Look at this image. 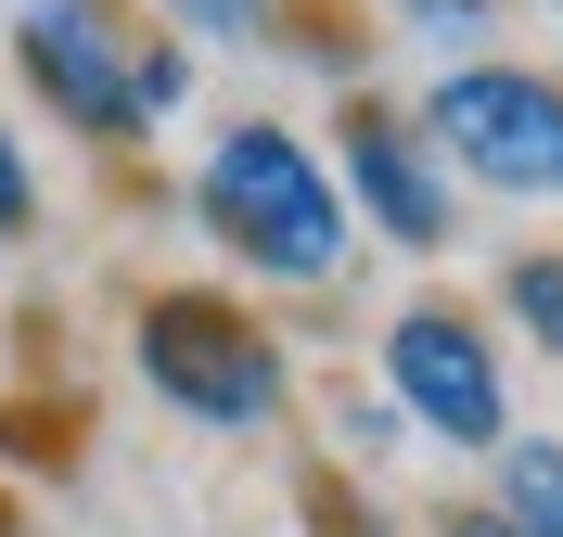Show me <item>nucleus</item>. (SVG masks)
Returning <instances> with one entry per match:
<instances>
[{"label": "nucleus", "mask_w": 563, "mask_h": 537, "mask_svg": "<svg viewBox=\"0 0 563 537\" xmlns=\"http://www.w3.org/2000/svg\"><path fill=\"white\" fill-rule=\"evenodd\" d=\"M192 217H206V244L231 256V269H256V282H282V294L346 282V256H358V217H346V192H333V154H320L308 128H282V115H231L206 142Z\"/></svg>", "instance_id": "obj_1"}, {"label": "nucleus", "mask_w": 563, "mask_h": 537, "mask_svg": "<svg viewBox=\"0 0 563 537\" xmlns=\"http://www.w3.org/2000/svg\"><path fill=\"white\" fill-rule=\"evenodd\" d=\"M13 77L77 142H154L192 103V52L141 0H13Z\"/></svg>", "instance_id": "obj_2"}, {"label": "nucleus", "mask_w": 563, "mask_h": 537, "mask_svg": "<svg viewBox=\"0 0 563 537\" xmlns=\"http://www.w3.org/2000/svg\"><path fill=\"white\" fill-rule=\"evenodd\" d=\"M129 358H141V384L167 396L179 423H206V435H269V423H282V396H295V358H282V333L256 321L244 294H206V282L141 294Z\"/></svg>", "instance_id": "obj_3"}, {"label": "nucleus", "mask_w": 563, "mask_h": 537, "mask_svg": "<svg viewBox=\"0 0 563 537\" xmlns=\"http://www.w3.org/2000/svg\"><path fill=\"white\" fill-rule=\"evenodd\" d=\"M410 115H422V142H435V167L474 179V192H499V205H551L563 192V77L551 65L474 52V65H449Z\"/></svg>", "instance_id": "obj_4"}, {"label": "nucleus", "mask_w": 563, "mask_h": 537, "mask_svg": "<svg viewBox=\"0 0 563 537\" xmlns=\"http://www.w3.org/2000/svg\"><path fill=\"white\" fill-rule=\"evenodd\" d=\"M385 410H397V435H435L461 461H499L512 448V358H499L487 307L410 294L385 321Z\"/></svg>", "instance_id": "obj_5"}, {"label": "nucleus", "mask_w": 563, "mask_h": 537, "mask_svg": "<svg viewBox=\"0 0 563 537\" xmlns=\"http://www.w3.org/2000/svg\"><path fill=\"white\" fill-rule=\"evenodd\" d=\"M333 192H346V217L372 244H397V256H449L461 244V179L435 167V142H422L410 103L346 90V115H333Z\"/></svg>", "instance_id": "obj_6"}, {"label": "nucleus", "mask_w": 563, "mask_h": 537, "mask_svg": "<svg viewBox=\"0 0 563 537\" xmlns=\"http://www.w3.org/2000/svg\"><path fill=\"white\" fill-rule=\"evenodd\" d=\"M487 512L512 537H563V435H512L487 461Z\"/></svg>", "instance_id": "obj_7"}, {"label": "nucleus", "mask_w": 563, "mask_h": 537, "mask_svg": "<svg viewBox=\"0 0 563 537\" xmlns=\"http://www.w3.org/2000/svg\"><path fill=\"white\" fill-rule=\"evenodd\" d=\"M499 307L526 321L538 358H563V244H512L499 256Z\"/></svg>", "instance_id": "obj_8"}, {"label": "nucleus", "mask_w": 563, "mask_h": 537, "mask_svg": "<svg viewBox=\"0 0 563 537\" xmlns=\"http://www.w3.org/2000/svg\"><path fill=\"white\" fill-rule=\"evenodd\" d=\"M385 13H397L410 38H435V52H461V65H474V38L499 26V0H385Z\"/></svg>", "instance_id": "obj_9"}, {"label": "nucleus", "mask_w": 563, "mask_h": 537, "mask_svg": "<svg viewBox=\"0 0 563 537\" xmlns=\"http://www.w3.org/2000/svg\"><path fill=\"white\" fill-rule=\"evenodd\" d=\"M154 26L192 52V38H269V0H154Z\"/></svg>", "instance_id": "obj_10"}, {"label": "nucleus", "mask_w": 563, "mask_h": 537, "mask_svg": "<svg viewBox=\"0 0 563 537\" xmlns=\"http://www.w3.org/2000/svg\"><path fill=\"white\" fill-rule=\"evenodd\" d=\"M38 231V167H26V142L0 128V244H26Z\"/></svg>", "instance_id": "obj_11"}, {"label": "nucleus", "mask_w": 563, "mask_h": 537, "mask_svg": "<svg viewBox=\"0 0 563 537\" xmlns=\"http://www.w3.org/2000/svg\"><path fill=\"white\" fill-rule=\"evenodd\" d=\"M435 537H512V525H499V512L474 500V512H435Z\"/></svg>", "instance_id": "obj_12"}]
</instances>
